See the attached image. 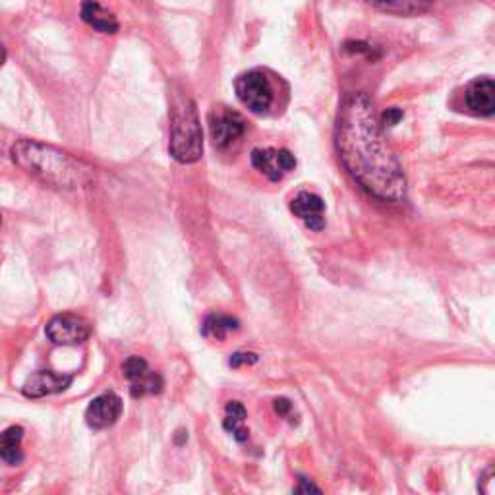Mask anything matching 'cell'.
<instances>
[{"mask_svg": "<svg viewBox=\"0 0 495 495\" xmlns=\"http://www.w3.org/2000/svg\"><path fill=\"white\" fill-rule=\"evenodd\" d=\"M335 147L344 169L368 194L389 204L404 200V172L383 142L374 103L366 93H352L343 101L335 126Z\"/></svg>", "mask_w": 495, "mask_h": 495, "instance_id": "cell-1", "label": "cell"}, {"mask_svg": "<svg viewBox=\"0 0 495 495\" xmlns=\"http://www.w3.org/2000/svg\"><path fill=\"white\" fill-rule=\"evenodd\" d=\"M12 159L31 177L62 190L78 188L90 178L91 170L56 147L31 140H20L12 145Z\"/></svg>", "mask_w": 495, "mask_h": 495, "instance_id": "cell-2", "label": "cell"}, {"mask_svg": "<svg viewBox=\"0 0 495 495\" xmlns=\"http://www.w3.org/2000/svg\"><path fill=\"white\" fill-rule=\"evenodd\" d=\"M169 152L182 165L197 163L204 155L202 122L190 97L180 99L172 109Z\"/></svg>", "mask_w": 495, "mask_h": 495, "instance_id": "cell-3", "label": "cell"}, {"mask_svg": "<svg viewBox=\"0 0 495 495\" xmlns=\"http://www.w3.org/2000/svg\"><path fill=\"white\" fill-rule=\"evenodd\" d=\"M239 101L254 115H267L275 103L274 83L262 70L244 72L234 82Z\"/></svg>", "mask_w": 495, "mask_h": 495, "instance_id": "cell-4", "label": "cell"}, {"mask_svg": "<svg viewBox=\"0 0 495 495\" xmlns=\"http://www.w3.org/2000/svg\"><path fill=\"white\" fill-rule=\"evenodd\" d=\"M122 374L130 381L132 397H145V395H159L163 391V378L140 356H130L122 364Z\"/></svg>", "mask_w": 495, "mask_h": 495, "instance_id": "cell-5", "label": "cell"}, {"mask_svg": "<svg viewBox=\"0 0 495 495\" xmlns=\"http://www.w3.org/2000/svg\"><path fill=\"white\" fill-rule=\"evenodd\" d=\"M47 337L55 344L62 346H72L88 341L91 335V327L88 321L72 314H60L53 317L47 324Z\"/></svg>", "mask_w": 495, "mask_h": 495, "instance_id": "cell-6", "label": "cell"}, {"mask_svg": "<svg viewBox=\"0 0 495 495\" xmlns=\"http://www.w3.org/2000/svg\"><path fill=\"white\" fill-rule=\"evenodd\" d=\"M209 128H212L213 143L221 147V150H225V147L239 142L246 134V120L240 113H237V110L221 107L215 110V113H212V118H209Z\"/></svg>", "mask_w": 495, "mask_h": 495, "instance_id": "cell-7", "label": "cell"}, {"mask_svg": "<svg viewBox=\"0 0 495 495\" xmlns=\"http://www.w3.org/2000/svg\"><path fill=\"white\" fill-rule=\"evenodd\" d=\"M252 165L262 172L269 180H281L287 172L294 170L296 159L289 150H275V147H265V150L252 152Z\"/></svg>", "mask_w": 495, "mask_h": 495, "instance_id": "cell-8", "label": "cell"}, {"mask_svg": "<svg viewBox=\"0 0 495 495\" xmlns=\"http://www.w3.org/2000/svg\"><path fill=\"white\" fill-rule=\"evenodd\" d=\"M122 416V399L117 393L107 391L95 397L88 411H85V422L91 430H107L118 422Z\"/></svg>", "mask_w": 495, "mask_h": 495, "instance_id": "cell-9", "label": "cell"}, {"mask_svg": "<svg viewBox=\"0 0 495 495\" xmlns=\"http://www.w3.org/2000/svg\"><path fill=\"white\" fill-rule=\"evenodd\" d=\"M72 381L74 376L56 374L53 369H39L26 379L22 393L26 395L28 399H41L47 397V395H55L68 389L72 386Z\"/></svg>", "mask_w": 495, "mask_h": 495, "instance_id": "cell-10", "label": "cell"}, {"mask_svg": "<svg viewBox=\"0 0 495 495\" xmlns=\"http://www.w3.org/2000/svg\"><path fill=\"white\" fill-rule=\"evenodd\" d=\"M466 109L478 117H491L495 113V85L491 78H478L465 91Z\"/></svg>", "mask_w": 495, "mask_h": 495, "instance_id": "cell-11", "label": "cell"}, {"mask_svg": "<svg viewBox=\"0 0 495 495\" xmlns=\"http://www.w3.org/2000/svg\"><path fill=\"white\" fill-rule=\"evenodd\" d=\"M291 212L304 221V225L312 230H321L326 227V204L317 194L300 192L291 202Z\"/></svg>", "mask_w": 495, "mask_h": 495, "instance_id": "cell-12", "label": "cell"}, {"mask_svg": "<svg viewBox=\"0 0 495 495\" xmlns=\"http://www.w3.org/2000/svg\"><path fill=\"white\" fill-rule=\"evenodd\" d=\"M80 14H82V20L97 31H101V33H117L118 31V20L115 18L113 12L105 10L101 4L95 3V0H83Z\"/></svg>", "mask_w": 495, "mask_h": 495, "instance_id": "cell-13", "label": "cell"}, {"mask_svg": "<svg viewBox=\"0 0 495 495\" xmlns=\"http://www.w3.org/2000/svg\"><path fill=\"white\" fill-rule=\"evenodd\" d=\"M364 3L393 16H420L431 8L433 0H364Z\"/></svg>", "mask_w": 495, "mask_h": 495, "instance_id": "cell-14", "label": "cell"}, {"mask_svg": "<svg viewBox=\"0 0 495 495\" xmlns=\"http://www.w3.org/2000/svg\"><path fill=\"white\" fill-rule=\"evenodd\" d=\"M22 439H23V428L20 426H12L6 431L0 433V463L16 466L23 461Z\"/></svg>", "mask_w": 495, "mask_h": 495, "instance_id": "cell-15", "label": "cell"}, {"mask_svg": "<svg viewBox=\"0 0 495 495\" xmlns=\"http://www.w3.org/2000/svg\"><path fill=\"white\" fill-rule=\"evenodd\" d=\"M246 416H248V412H246V408L240 403L230 401L227 404L225 422H222V426H225V430L230 433V436L237 441H240V443L248 441V438H250V430L244 426Z\"/></svg>", "mask_w": 495, "mask_h": 495, "instance_id": "cell-16", "label": "cell"}, {"mask_svg": "<svg viewBox=\"0 0 495 495\" xmlns=\"http://www.w3.org/2000/svg\"><path fill=\"white\" fill-rule=\"evenodd\" d=\"M239 327H240V321L237 317L212 314V316L205 317L204 326H202V333H204V337H207V339L225 341L229 333L239 331Z\"/></svg>", "mask_w": 495, "mask_h": 495, "instance_id": "cell-17", "label": "cell"}, {"mask_svg": "<svg viewBox=\"0 0 495 495\" xmlns=\"http://www.w3.org/2000/svg\"><path fill=\"white\" fill-rule=\"evenodd\" d=\"M403 117H404V113H403L401 109L391 107V109L386 110V113L381 115L379 126H383V128H393V126H397V124L403 120Z\"/></svg>", "mask_w": 495, "mask_h": 495, "instance_id": "cell-18", "label": "cell"}, {"mask_svg": "<svg viewBox=\"0 0 495 495\" xmlns=\"http://www.w3.org/2000/svg\"><path fill=\"white\" fill-rule=\"evenodd\" d=\"M259 360L257 354L256 352H234L230 356V360H229V366L230 368H240V366H250V364H256Z\"/></svg>", "mask_w": 495, "mask_h": 495, "instance_id": "cell-19", "label": "cell"}, {"mask_svg": "<svg viewBox=\"0 0 495 495\" xmlns=\"http://www.w3.org/2000/svg\"><path fill=\"white\" fill-rule=\"evenodd\" d=\"M344 51L349 53H364L371 58V55H374V48H371L368 43H362V41H349L344 45Z\"/></svg>", "mask_w": 495, "mask_h": 495, "instance_id": "cell-20", "label": "cell"}, {"mask_svg": "<svg viewBox=\"0 0 495 495\" xmlns=\"http://www.w3.org/2000/svg\"><path fill=\"white\" fill-rule=\"evenodd\" d=\"M274 406H275V412L284 416V418L291 416V412H292V403L289 399H277L274 403Z\"/></svg>", "mask_w": 495, "mask_h": 495, "instance_id": "cell-21", "label": "cell"}, {"mask_svg": "<svg viewBox=\"0 0 495 495\" xmlns=\"http://www.w3.org/2000/svg\"><path fill=\"white\" fill-rule=\"evenodd\" d=\"M294 491H296V493H309V491L319 493L321 490H319L317 486H314V484H312V482H308L306 478H300V484L294 488Z\"/></svg>", "mask_w": 495, "mask_h": 495, "instance_id": "cell-22", "label": "cell"}, {"mask_svg": "<svg viewBox=\"0 0 495 495\" xmlns=\"http://www.w3.org/2000/svg\"><path fill=\"white\" fill-rule=\"evenodd\" d=\"M182 441H188V433H186V431H178L177 443H178V445H182Z\"/></svg>", "mask_w": 495, "mask_h": 495, "instance_id": "cell-23", "label": "cell"}]
</instances>
